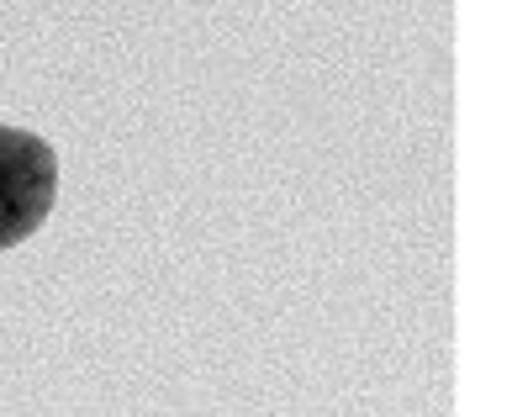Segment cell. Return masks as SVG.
I'll return each instance as SVG.
<instances>
[{
  "mask_svg": "<svg viewBox=\"0 0 512 417\" xmlns=\"http://www.w3.org/2000/svg\"><path fill=\"white\" fill-rule=\"evenodd\" d=\"M59 196V154L22 127H0V249L27 243Z\"/></svg>",
  "mask_w": 512,
  "mask_h": 417,
  "instance_id": "obj_1",
  "label": "cell"
}]
</instances>
